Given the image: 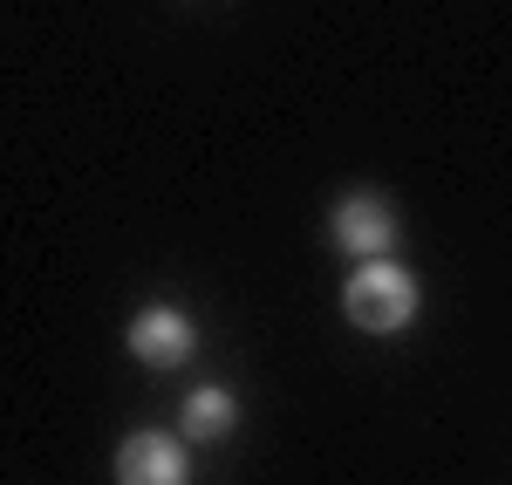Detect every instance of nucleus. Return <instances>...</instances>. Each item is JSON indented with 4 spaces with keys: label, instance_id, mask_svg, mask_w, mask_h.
Segmentation results:
<instances>
[{
    "label": "nucleus",
    "instance_id": "f257e3e1",
    "mask_svg": "<svg viewBox=\"0 0 512 485\" xmlns=\"http://www.w3.org/2000/svg\"><path fill=\"white\" fill-rule=\"evenodd\" d=\"M342 308H349L355 328L369 335H396V328L417 322V281L396 267V260H362L342 287Z\"/></svg>",
    "mask_w": 512,
    "mask_h": 485
},
{
    "label": "nucleus",
    "instance_id": "f03ea898",
    "mask_svg": "<svg viewBox=\"0 0 512 485\" xmlns=\"http://www.w3.org/2000/svg\"><path fill=\"white\" fill-rule=\"evenodd\" d=\"M117 485H192V458L171 431H130L117 445Z\"/></svg>",
    "mask_w": 512,
    "mask_h": 485
},
{
    "label": "nucleus",
    "instance_id": "7ed1b4c3",
    "mask_svg": "<svg viewBox=\"0 0 512 485\" xmlns=\"http://www.w3.org/2000/svg\"><path fill=\"white\" fill-rule=\"evenodd\" d=\"M192 349H198V328L178 308H144L130 322V356L144 369H178V363H192Z\"/></svg>",
    "mask_w": 512,
    "mask_h": 485
},
{
    "label": "nucleus",
    "instance_id": "20e7f679",
    "mask_svg": "<svg viewBox=\"0 0 512 485\" xmlns=\"http://www.w3.org/2000/svg\"><path fill=\"white\" fill-rule=\"evenodd\" d=\"M335 246L362 253V260H383V246H396V205H383L376 192H349L335 205Z\"/></svg>",
    "mask_w": 512,
    "mask_h": 485
},
{
    "label": "nucleus",
    "instance_id": "39448f33",
    "mask_svg": "<svg viewBox=\"0 0 512 485\" xmlns=\"http://www.w3.org/2000/svg\"><path fill=\"white\" fill-rule=\"evenodd\" d=\"M233 424H239V404H233V390H219V383L192 390V397H185V410H178V431H185V438H198V445H219Z\"/></svg>",
    "mask_w": 512,
    "mask_h": 485
}]
</instances>
